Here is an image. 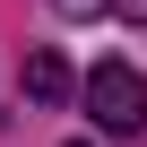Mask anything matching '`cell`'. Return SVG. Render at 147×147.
<instances>
[{
    "label": "cell",
    "instance_id": "obj_1",
    "mask_svg": "<svg viewBox=\"0 0 147 147\" xmlns=\"http://www.w3.org/2000/svg\"><path fill=\"white\" fill-rule=\"evenodd\" d=\"M87 104H95L104 130H138V121H147V78L121 69V61H104L95 78H87Z\"/></svg>",
    "mask_w": 147,
    "mask_h": 147
},
{
    "label": "cell",
    "instance_id": "obj_2",
    "mask_svg": "<svg viewBox=\"0 0 147 147\" xmlns=\"http://www.w3.org/2000/svg\"><path fill=\"white\" fill-rule=\"evenodd\" d=\"M26 95H35V104H61V95H69V61H61V52H35V61H26Z\"/></svg>",
    "mask_w": 147,
    "mask_h": 147
},
{
    "label": "cell",
    "instance_id": "obj_3",
    "mask_svg": "<svg viewBox=\"0 0 147 147\" xmlns=\"http://www.w3.org/2000/svg\"><path fill=\"white\" fill-rule=\"evenodd\" d=\"M69 18H121V26H147V0H61Z\"/></svg>",
    "mask_w": 147,
    "mask_h": 147
},
{
    "label": "cell",
    "instance_id": "obj_4",
    "mask_svg": "<svg viewBox=\"0 0 147 147\" xmlns=\"http://www.w3.org/2000/svg\"><path fill=\"white\" fill-rule=\"evenodd\" d=\"M69 147H87V138H69Z\"/></svg>",
    "mask_w": 147,
    "mask_h": 147
}]
</instances>
